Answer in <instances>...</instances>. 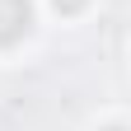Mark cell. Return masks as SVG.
<instances>
[{
    "instance_id": "obj_2",
    "label": "cell",
    "mask_w": 131,
    "mask_h": 131,
    "mask_svg": "<svg viewBox=\"0 0 131 131\" xmlns=\"http://www.w3.org/2000/svg\"><path fill=\"white\" fill-rule=\"evenodd\" d=\"M56 9H61V14H80V9H84V0H56Z\"/></svg>"
},
{
    "instance_id": "obj_1",
    "label": "cell",
    "mask_w": 131,
    "mask_h": 131,
    "mask_svg": "<svg viewBox=\"0 0 131 131\" xmlns=\"http://www.w3.org/2000/svg\"><path fill=\"white\" fill-rule=\"evenodd\" d=\"M28 24H33L28 0H0V47L19 42L24 33H28Z\"/></svg>"
},
{
    "instance_id": "obj_3",
    "label": "cell",
    "mask_w": 131,
    "mask_h": 131,
    "mask_svg": "<svg viewBox=\"0 0 131 131\" xmlns=\"http://www.w3.org/2000/svg\"><path fill=\"white\" fill-rule=\"evenodd\" d=\"M108 131H126V126H108Z\"/></svg>"
}]
</instances>
